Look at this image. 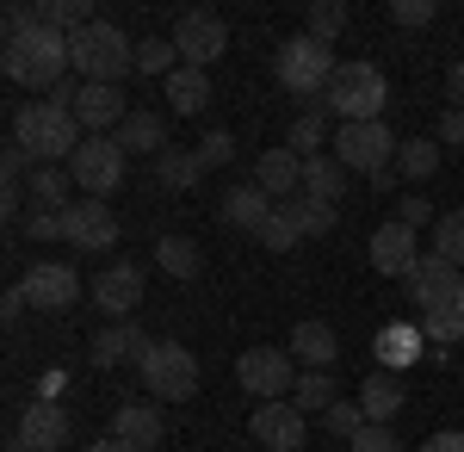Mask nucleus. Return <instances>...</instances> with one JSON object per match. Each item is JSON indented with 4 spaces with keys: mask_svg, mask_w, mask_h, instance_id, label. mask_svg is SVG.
Wrapping results in <instances>:
<instances>
[{
    "mask_svg": "<svg viewBox=\"0 0 464 452\" xmlns=\"http://www.w3.org/2000/svg\"><path fill=\"white\" fill-rule=\"evenodd\" d=\"M0 69L6 81H19V87H37V100L50 93V87H63L69 81V32H56V25H32V32L6 37V50H0Z\"/></svg>",
    "mask_w": 464,
    "mask_h": 452,
    "instance_id": "1",
    "label": "nucleus"
},
{
    "mask_svg": "<svg viewBox=\"0 0 464 452\" xmlns=\"http://www.w3.org/2000/svg\"><path fill=\"white\" fill-rule=\"evenodd\" d=\"M13 142H25L32 149L37 168H56V162H74V149H81V118L74 112H63V105L50 100H32L13 112Z\"/></svg>",
    "mask_w": 464,
    "mask_h": 452,
    "instance_id": "2",
    "label": "nucleus"
},
{
    "mask_svg": "<svg viewBox=\"0 0 464 452\" xmlns=\"http://www.w3.org/2000/svg\"><path fill=\"white\" fill-rule=\"evenodd\" d=\"M69 63L87 87H118L124 74L137 69V44L118 32V25L93 19V25H81V32L69 37Z\"/></svg>",
    "mask_w": 464,
    "mask_h": 452,
    "instance_id": "3",
    "label": "nucleus"
},
{
    "mask_svg": "<svg viewBox=\"0 0 464 452\" xmlns=\"http://www.w3.org/2000/svg\"><path fill=\"white\" fill-rule=\"evenodd\" d=\"M322 100H328V112H334L341 124H372V118H384V105H391V81L372 69V63H341Z\"/></svg>",
    "mask_w": 464,
    "mask_h": 452,
    "instance_id": "4",
    "label": "nucleus"
},
{
    "mask_svg": "<svg viewBox=\"0 0 464 452\" xmlns=\"http://www.w3.org/2000/svg\"><path fill=\"white\" fill-rule=\"evenodd\" d=\"M334 50L322 44V37H285L279 44V56H273V74H279V87L285 93H297V100H322L328 93V81H334Z\"/></svg>",
    "mask_w": 464,
    "mask_h": 452,
    "instance_id": "5",
    "label": "nucleus"
},
{
    "mask_svg": "<svg viewBox=\"0 0 464 452\" xmlns=\"http://www.w3.org/2000/svg\"><path fill=\"white\" fill-rule=\"evenodd\" d=\"M137 372H143V384L161 397V403H186V397L198 390V359L186 353V341H155Z\"/></svg>",
    "mask_w": 464,
    "mask_h": 452,
    "instance_id": "6",
    "label": "nucleus"
},
{
    "mask_svg": "<svg viewBox=\"0 0 464 452\" xmlns=\"http://www.w3.org/2000/svg\"><path fill=\"white\" fill-rule=\"evenodd\" d=\"M236 384L260 403H285V390H297V359L291 348H248L236 359Z\"/></svg>",
    "mask_w": 464,
    "mask_h": 452,
    "instance_id": "7",
    "label": "nucleus"
},
{
    "mask_svg": "<svg viewBox=\"0 0 464 452\" xmlns=\"http://www.w3.org/2000/svg\"><path fill=\"white\" fill-rule=\"evenodd\" d=\"M396 149H402V142L384 131V118H372V124H341V131H334V162L353 168V174H384L396 162Z\"/></svg>",
    "mask_w": 464,
    "mask_h": 452,
    "instance_id": "8",
    "label": "nucleus"
},
{
    "mask_svg": "<svg viewBox=\"0 0 464 452\" xmlns=\"http://www.w3.org/2000/svg\"><path fill=\"white\" fill-rule=\"evenodd\" d=\"M124 149H118V137H87L81 149H74L69 174L74 186H81V199H106V192H118L124 186Z\"/></svg>",
    "mask_w": 464,
    "mask_h": 452,
    "instance_id": "9",
    "label": "nucleus"
},
{
    "mask_svg": "<svg viewBox=\"0 0 464 452\" xmlns=\"http://www.w3.org/2000/svg\"><path fill=\"white\" fill-rule=\"evenodd\" d=\"M69 409L56 397H37L32 409L19 416V434H13V452H63L69 447Z\"/></svg>",
    "mask_w": 464,
    "mask_h": 452,
    "instance_id": "10",
    "label": "nucleus"
},
{
    "mask_svg": "<svg viewBox=\"0 0 464 452\" xmlns=\"http://www.w3.org/2000/svg\"><path fill=\"white\" fill-rule=\"evenodd\" d=\"M248 427H254V440L266 452H304V440H310V416L297 409V403H260L248 416Z\"/></svg>",
    "mask_w": 464,
    "mask_h": 452,
    "instance_id": "11",
    "label": "nucleus"
},
{
    "mask_svg": "<svg viewBox=\"0 0 464 452\" xmlns=\"http://www.w3.org/2000/svg\"><path fill=\"white\" fill-rule=\"evenodd\" d=\"M174 50H179V63L186 69H205V63H217L223 50H229V32H223V19L217 13H179V25H174Z\"/></svg>",
    "mask_w": 464,
    "mask_h": 452,
    "instance_id": "12",
    "label": "nucleus"
},
{
    "mask_svg": "<svg viewBox=\"0 0 464 452\" xmlns=\"http://www.w3.org/2000/svg\"><path fill=\"white\" fill-rule=\"evenodd\" d=\"M63 236H69L81 254H106V248L118 242V217H111L106 199H74V205L63 211Z\"/></svg>",
    "mask_w": 464,
    "mask_h": 452,
    "instance_id": "13",
    "label": "nucleus"
},
{
    "mask_svg": "<svg viewBox=\"0 0 464 452\" xmlns=\"http://www.w3.org/2000/svg\"><path fill=\"white\" fill-rule=\"evenodd\" d=\"M459 285H464V273L452 267V260L421 254V260H415V273H409V298H415V304H428V310H452V304H459Z\"/></svg>",
    "mask_w": 464,
    "mask_h": 452,
    "instance_id": "14",
    "label": "nucleus"
},
{
    "mask_svg": "<svg viewBox=\"0 0 464 452\" xmlns=\"http://www.w3.org/2000/svg\"><path fill=\"white\" fill-rule=\"evenodd\" d=\"M19 285H25V298H32L37 310H69L74 298H81V273H74L69 260H37Z\"/></svg>",
    "mask_w": 464,
    "mask_h": 452,
    "instance_id": "15",
    "label": "nucleus"
},
{
    "mask_svg": "<svg viewBox=\"0 0 464 452\" xmlns=\"http://www.w3.org/2000/svg\"><path fill=\"white\" fill-rule=\"evenodd\" d=\"M93 304L111 316V322H124V316L143 304V273L130 267V260H118V267H106V273L93 279Z\"/></svg>",
    "mask_w": 464,
    "mask_h": 452,
    "instance_id": "16",
    "label": "nucleus"
},
{
    "mask_svg": "<svg viewBox=\"0 0 464 452\" xmlns=\"http://www.w3.org/2000/svg\"><path fill=\"white\" fill-rule=\"evenodd\" d=\"M415 230L409 223H384V230H372V267L384 279H409L415 273Z\"/></svg>",
    "mask_w": 464,
    "mask_h": 452,
    "instance_id": "17",
    "label": "nucleus"
},
{
    "mask_svg": "<svg viewBox=\"0 0 464 452\" xmlns=\"http://www.w3.org/2000/svg\"><path fill=\"white\" fill-rule=\"evenodd\" d=\"M254 186H260V192H273V199H297V192H304V155H291L285 142H279V149H266V155H260V162H254Z\"/></svg>",
    "mask_w": 464,
    "mask_h": 452,
    "instance_id": "18",
    "label": "nucleus"
},
{
    "mask_svg": "<svg viewBox=\"0 0 464 452\" xmlns=\"http://www.w3.org/2000/svg\"><path fill=\"white\" fill-rule=\"evenodd\" d=\"M285 348H291V359H304V372H328V366L341 359V335H334L328 322L310 316V322H297V329H291Z\"/></svg>",
    "mask_w": 464,
    "mask_h": 452,
    "instance_id": "19",
    "label": "nucleus"
},
{
    "mask_svg": "<svg viewBox=\"0 0 464 452\" xmlns=\"http://www.w3.org/2000/svg\"><path fill=\"white\" fill-rule=\"evenodd\" d=\"M74 118H81V131H111V124H124V118H130L124 87H87V81H81V105H74Z\"/></svg>",
    "mask_w": 464,
    "mask_h": 452,
    "instance_id": "20",
    "label": "nucleus"
},
{
    "mask_svg": "<svg viewBox=\"0 0 464 452\" xmlns=\"http://www.w3.org/2000/svg\"><path fill=\"white\" fill-rule=\"evenodd\" d=\"M273 192H260V186H236L229 199H223V223L229 230H248V236H260L266 223H273Z\"/></svg>",
    "mask_w": 464,
    "mask_h": 452,
    "instance_id": "21",
    "label": "nucleus"
},
{
    "mask_svg": "<svg viewBox=\"0 0 464 452\" xmlns=\"http://www.w3.org/2000/svg\"><path fill=\"white\" fill-rule=\"evenodd\" d=\"M402 403H409V390H402V378H396L391 366L359 384V409H365V421H384V427H391V416H402Z\"/></svg>",
    "mask_w": 464,
    "mask_h": 452,
    "instance_id": "22",
    "label": "nucleus"
},
{
    "mask_svg": "<svg viewBox=\"0 0 464 452\" xmlns=\"http://www.w3.org/2000/svg\"><path fill=\"white\" fill-rule=\"evenodd\" d=\"M118 149H124V155H161V149H174V142H168V118H161V112H130V118L118 124Z\"/></svg>",
    "mask_w": 464,
    "mask_h": 452,
    "instance_id": "23",
    "label": "nucleus"
},
{
    "mask_svg": "<svg viewBox=\"0 0 464 452\" xmlns=\"http://www.w3.org/2000/svg\"><path fill=\"white\" fill-rule=\"evenodd\" d=\"M111 427H118V440H130L137 452L161 447V434H168V421H161V409H155V403H124V409L111 416Z\"/></svg>",
    "mask_w": 464,
    "mask_h": 452,
    "instance_id": "24",
    "label": "nucleus"
},
{
    "mask_svg": "<svg viewBox=\"0 0 464 452\" xmlns=\"http://www.w3.org/2000/svg\"><path fill=\"white\" fill-rule=\"evenodd\" d=\"M149 348H155V341H149L143 329H100V335H93V366H100V372L124 366V359H137V366H143Z\"/></svg>",
    "mask_w": 464,
    "mask_h": 452,
    "instance_id": "25",
    "label": "nucleus"
},
{
    "mask_svg": "<svg viewBox=\"0 0 464 452\" xmlns=\"http://www.w3.org/2000/svg\"><path fill=\"white\" fill-rule=\"evenodd\" d=\"M161 87H168V105H174V112H186V118H198V112L211 105V74H205V69H186V63H179Z\"/></svg>",
    "mask_w": 464,
    "mask_h": 452,
    "instance_id": "26",
    "label": "nucleus"
},
{
    "mask_svg": "<svg viewBox=\"0 0 464 452\" xmlns=\"http://www.w3.org/2000/svg\"><path fill=\"white\" fill-rule=\"evenodd\" d=\"M322 131H328V100H310V112L285 124V149L304 155V162H316L322 155Z\"/></svg>",
    "mask_w": 464,
    "mask_h": 452,
    "instance_id": "27",
    "label": "nucleus"
},
{
    "mask_svg": "<svg viewBox=\"0 0 464 452\" xmlns=\"http://www.w3.org/2000/svg\"><path fill=\"white\" fill-rule=\"evenodd\" d=\"M205 174V162H198V149H161L155 155V180L168 186V192H192Z\"/></svg>",
    "mask_w": 464,
    "mask_h": 452,
    "instance_id": "28",
    "label": "nucleus"
},
{
    "mask_svg": "<svg viewBox=\"0 0 464 452\" xmlns=\"http://www.w3.org/2000/svg\"><path fill=\"white\" fill-rule=\"evenodd\" d=\"M155 267L168 279H198L205 273V254H198V242H186V236H161L155 242Z\"/></svg>",
    "mask_w": 464,
    "mask_h": 452,
    "instance_id": "29",
    "label": "nucleus"
},
{
    "mask_svg": "<svg viewBox=\"0 0 464 452\" xmlns=\"http://www.w3.org/2000/svg\"><path fill=\"white\" fill-rule=\"evenodd\" d=\"M341 162L334 155H316V162H304V199H322V205H341Z\"/></svg>",
    "mask_w": 464,
    "mask_h": 452,
    "instance_id": "30",
    "label": "nucleus"
},
{
    "mask_svg": "<svg viewBox=\"0 0 464 452\" xmlns=\"http://www.w3.org/2000/svg\"><path fill=\"white\" fill-rule=\"evenodd\" d=\"M25 186H32L37 211H69L74 205V174H63V168H37Z\"/></svg>",
    "mask_w": 464,
    "mask_h": 452,
    "instance_id": "31",
    "label": "nucleus"
},
{
    "mask_svg": "<svg viewBox=\"0 0 464 452\" xmlns=\"http://www.w3.org/2000/svg\"><path fill=\"white\" fill-rule=\"evenodd\" d=\"M396 174L402 180H433L440 174V142L433 137H409L396 149Z\"/></svg>",
    "mask_w": 464,
    "mask_h": 452,
    "instance_id": "32",
    "label": "nucleus"
},
{
    "mask_svg": "<svg viewBox=\"0 0 464 452\" xmlns=\"http://www.w3.org/2000/svg\"><path fill=\"white\" fill-rule=\"evenodd\" d=\"M291 403H297L304 416H328L341 397H334V378H328V372H297V390H291Z\"/></svg>",
    "mask_w": 464,
    "mask_h": 452,
    "instance_id": "33",
    "label": "nucleus"
},
{
    "mask_svg": "<svg viewBox=\"0 0 464 452\" xmlns=\"http://www.w3.org/2000/svg\"><path fill=\"white\" fill-rule=\"evenodd\" d=\"M174 69H179L174 37H143V44H137V74H155V81H168Z\"/></svg>",
    "mask_w": 464,
    "mask_h": 452,
    "instance_id": "34",
    "label": "nucleus"
},
{
    "mask_svg": "<svg viewBox=\"0 0 464 452\" xmlns=\"http://www.w3.org/2000/svg\"><path fill=\"white\" fill-rule=\"evenodd\" d=\"M433 254L452 260V267H464V211H446V217L433 223Z\"/></svg>",
    "mask_w": 464,
    "mask_h": 452,
    "instance_id": "35",
    "label": "nucleus"
},
{
    "mask_svg": "<svg viewBox=\"0 0 464 452\" xmlns=\"http://www.w3.org/2000/svg\"><path fill=\"white\" fill-rule=\"evenodd\" d=\"M291 217H297V230L304 236H334V205H322V199H291Z\"/></svg>",
    "mask_w": 464,
    "mask_h": 452,
    "instance_id": "36",
    "label": "nucleus"
},
{
    "mask_svg": "<svg viewBox=\"0 0 464 452\" xmlns=\"http://www.w3.org/2000/svg\"><path fill=\"white\" fill-rule=\"evenodd\" d=\"M254 242H260V248H273V254H285V248H297V242H304V230H297L291 205H279V211H273V223H266V230H260Z\"/></svg>",
    "mask_w": 464,
    "mask_h": 452,
    "instance_id": "37",
    "label": "nucleus"
},
{
    "mask_svg": "<svg viewBox=\"0 0 464 452\" xmlns=\"http://www.w3.org/2000/svg\"><path fill=\"white\" fill-rule=\"evenodd\" d=\"M341 32H347V6H341V0H316V6H310V37L334 44Z\"/></svg>",
    "mask_w": 464,
    "mask_h": 452,
    "instance_id": "38",
    "label": "nucleus"
},
{
    "mask_svg": "<svg viewBox=\"0 0 464 452\" xmlns=\"http://www.w3.org/2000/svg\"><path fill=\"white\" fill-rule=\"evenodd\" d=\"M44 13V25H56V32H81V25H93V13L81 6V0H50V6H37Z\"/></svg>",
    "mask_w": 464,
    "mask_h": 452,
    "instance_id": "39",
    "label": "nucleus"
},
{
    "mask_svg": "<svg viewBox=\"0 0 464 452\" xmlns=\"http://www.w3.org/2000/svg\"><path fill=\"white\" fill-rule=\"evenodd\" d=\"M322 427H328V434H341V440H353L359 427H365V409H359V403H334V409L322 416Z\"/></svg>",
    "mask_w": 464,
    "mask_h": 452,
    "instance_id": "40",
    "label": "nucleus"
},
{
    "mask_svg": "<svg viewBox=\"0 0 464 452\" xmlns=\"http://www.w3.org/2000/svg\"><path fill=\"white\" fill-rule=\"evenodd\" d=\"M198 162H205V168L236 162V137H229V131H205V142H198Z\"/></svg>",
    "mask_w": 464,
    "mask_h": 452,
    "instance_id": "41",
    "label": "nucleus"
},
{
    "mask_svg": "<svg viewBox=\"0 0 464 452\" xmlns=\"http://www.w3.org/2000/svg\"><path fill=\"white\" fill-rule=\"evenodd\" d=\"M353 452H402V447H396V434L384 427V421H365V427L353 434Z\"/></svg>",
    "mask_w": 464,
    "mask_h": 452,
    "instance_id": "42",
    "label": "nucleus"
},
{
    "mask_svg": "<svg viewBox=\"0 0 464 452\" xmlns=\"http://www.w3.org/2000/svg\"><path fill=\"white\" fill-rule=\"evenodd\" d=\"M428 335H433V341H459V335H464V316L459 310H428Z\"/></svg>",
    "mask_w": 464,
    "mask_h": 452,
    "instance_id": "43",
    "label": "nucleus"
},
{
    "mask_svg": "<svg viewBox=\"0 0 464 452\" xmlns=\"http://www.w3.org/2000/svg\"><path fill=\"white\" fill-rule=\"evenodd\" d=\"M25 236H32V242H56V236H63V211H32Z\"/></svg>",
    "mask_w": 464,
    "mask_h": 452,
    "instance_id": "44",
    "label": "nucleus"
},
{
    "mask_svg": "<svg viewBox=\"0 0 464 452\" xmlns=\"http://www.w3.org/2000/svg\"><path fill=\"white\" fill-rule=\"evenodd\" d=\"M433 131H440V142H452V149H464V112H459V105H446Z\"/></svg>",
    "mask_w": 464,
    "mask_h": 452,
    "instance_id": "45",
    "label": "nucleus"
},
{
    "mask_svg": "<svg viewBox=\"0 0 464 452\" xmlns=\"http://www.w3.org/2000/svg\"><path fill=\"white\" fill-rule=\"evenodd\" d=\"M391 19H396V25H428V19H433V6H428V0H396V6H391Z\"/></svg>",
    "mask_w": 464,
    "mask_h": 452,
    "instance_id": "46",
    "label": "nucleus"
},
{
    "mask_svg": "<svg viewBox=\"0 0 464 452\" xmlns=\"http://www.w3.org/2000/svg\"><path fill=\"white\" fill-rule=\"evenodd\" d=\"M428 217H433V205L421 199V192H409V199H402V211H396V223H409V230H415V223H428ZM433 223H440V217H433Z\"/></svg>",
    "mask_w": 464,
    "mask_h": 452,
    "instance_id": "47",
    "label": "nucleus"
},
{
    "mask_svg": "<svg viewBox=\"0 0 464 452\" xmlns=\"http://www.w3.org/2000/svg\"><path fill=\"white\" fill-rule=\"evenodd\" d=\"M421 452H464V427H446V434H428Z\"/></svg>",
    "mask_w": 464,
    "mask_h": 452,
    "instance_id": "48",
    "label": "nucleus"
},
{
    "mask_svg": "<svg viewBox=\"0 0 464 452\" xmlns=\"http://www.w3.org/2000/svg\"><path fill=\"white\" fill-rule=\"evenodd\" d=\"M25 304H32V298H25V285H6V298H0V316H6V322H19V310H25Z\"/></svg>",
    "mask_w": 464,
    "mask_h": 452,
    "instance_id": "49",
    "label": "nucleus"
},
{
    "mask_svg": "<svg viewBox=\"0 0 464 452\" xmlns=\"http://www.w3.org/2000/svg\"><path fill=\"white\" fill-rule=\"evenodd\" d=\"M446 100L464 112V63H452V69H446Z\"/></svg>",
    "mask_w": 464,
    "mask_h": 452,
    "instance_id": "50",
    "label": "nucleus"
},
{
    "mask_svg": "<svg viewBox=\"0 0 464 452\" xmlns=\"http://www.w3.org/2000/svg\"><path fill=\"white\" fill-rule=\"evenodd\" d=\"M81 452H137V447H130V440H118V434H111V440H87V447H81Z\"/></svg>",
    "mask_w": 464,
    "mask_h": 452,
    "instance_id": "51",
    "label": "nucleus"
},
{
    "mask_svg": "<svg viewBox=\"0 0 464 452\" xmlns=\"http://www.w3.org/2000/svg\"><path fill=\"white\" fill-rule=\"evenodd\" d=\"M452 310H459V316H464V285H459V304H452Z\"/></svg>",
    "mask_w": 464,
    "mask_h": 452,
    "instance_id": "52",
    "label": "nucleus"
}]
</instances>
